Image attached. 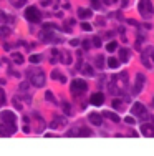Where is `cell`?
Returning a JSON list of instances; mask_svg holds the SVG:
<instances>
[{
	"label": "cell",
	"instance_id": "obj_26",
	"mask_svg": "<svg viewBox=\"0 0 154 156\" xmlns=\"http://www.w3.org/2000/svg\"><path fill=\"white\" fill-rule=\"evenodd\" d=\"M78 134H81V136H91V131H90L88 128H80Z\"/></svg>",
	"mask_w": 154,
	"mask_h": 156
},
{
	"label": "cell",
	"instance_id": "obj_31",
	"mask_svg": "<svg viewBox=\"0 0 154 156\" xmlns=\"http://www.w3.org/2000/svg\"><path fill=\"white\" fill-rule=\"evenodd\" d=\"M3 103H5V93H3L2 86H0V106H2Z\"/></svg>",
	"mask_w": 154,
	"mask_h": 156
},
{
	"label": "cell",
	"instance_id": "obj_38",
	"mask_svg": "<svg viewBox=\"0 0 154 156\" xmlns=\"http://www.w3.org/2000/svg\"><path fill=\"white\" fill-rule=\"evenodd\" d=\"M128 23H129V25H133V27H139V23L136 22V20H128Z\"/></svg>",
	"mask_w": 154,
	"mask_h": 156
},
{
	"label": "cell",
	"instance_id": "obj_43",
	"mask_svg": "<svg viewBox=\"0 0 154 156\" xmlns=\"http://www.w3.org/2000/svg\"><path fill=\"white\" fill-rule=\"evenodd\" d=\"M152 105H154V98H152Z\"/></svg>",
	"mask_w": 154,
	"mask_h": 156
},
{
	"label": "cell",
	"instance_id": "obj_3",
	"mask_svg": "<svg viewBox=\"0 0 154 156\" xmlns=\"http://www.w3.org/2000/svg\"><path fill=\"white\" fill-rule=\"evenodd\" d=\"M139 13H141V17H144V19H151L152 15V3L151 0H139Z\"/></svg>",
	"mask_w": 154,
	"mask_h": 156
},
{
	"label": "cell",
	"instance_id": "obj_40",
	"mask_svg": "<svg viewBox=\"0 0 154 156\" xmlns=\"http://www.w3.org/2000/svg\"><path fill=\"white\" fill-rule=\"evenodd\" d=\"M50 3H51V0H41V5L43 7H48Z\"/></svg>",
	"mask_w": 154,
	"mask_h": 156
},
{
	"label": "cell",
	"instance_id": "obj_27",
	"mask_svg": "<svg viewBox=\"0 0 154 156\" xmlns=\"http://www.w3.org/2000/svg\"><path fill=\"white\" fill-rule=\"evenodd\" d=\"M91 43H93V47H96V48L101 47V38L100 37H94L93 40H91Z\"/></svg>",
	"mask_w": 154,
	"mask_h": 156
},
{
	"label": "cell",
	"instance_id": "obj_15",
	"mask_svg": "<svg viewBox=\"0 0 154 156\" xmlns=\"http://www.w3.org/2000/svg\"><path fill=\"white\" fill-rule=\"evenodd\" d=\"M83 75H86V76H94V72H93V66L91 65H88V63H85L83 65Z\"/></svg>",
	"mask_w": 154,
	"mask_h": 156
},
{
	"label": "cell",
	"instance_id": "obj_32",
	"mask_svg": "<svg viewBox=\"0 0 154 156\" xmlns=\"http://www.w3.org/2000/svg\"><path fill=\"white\" fill-rule=\"evenodd\" d=\"M81 30L90 32V30H91V25H90V23H86V22H83V23H81Z\"/></svg>",
	"mask_w": 154,
	"mask_h": 156
},
{
	"label": "cell",
	"instance_id": "obj_20",
	"mask_svg": "<svg viewBox=\"0 0 154 156\" xmlns=\"http://www.w3.org/2000/svg\"><path fill=\"white\" fill-rule=\"evenodd\" d=\"M94 65H96V68H103L104 66V58L101 55H98L96 60H94Z\"/></svg>",
	"mask_w": 154,
	"mask_h": 156
},
{
	"label": "cell",
	"instance_id": "obj_4",
	"mask_svg": "<svg viewBox=\"0 0 154 156\" xmlns=\"http://www.w3.org/2000/svg\"><path fill=\"white\" fill-rule=\"evenodd\" d=\"M70 88H71V93H73V95H80V93H83V91H86L88 83H86L85 80L75 78V80L71 81V85H70Z\"/></svg>",
	"mask_w": 154,
	"mask_h": 156
},
{
	"label": "cell",
	"instance_id": "obj_2",
	"mask_svg": "<svg viewBox=\"0 0 154 156\" xmlns=\"http://www.w3.org/2000/svg\"><path fill=\"white\" fill-rule=\"evenodd\" d=\"M131 113H133V116H138V118H143V120L149 118L148 110H146V106L143 105L141 101H136V103H133V106H131Z\"/></svg>",
	"mask_w": 154,
	"mask_h": 156
},
{
	"label": "cell",
	"instance_id": "obj_39",
	"mask_svg": "<svg viewBox=\"0 0 154 156\" xmlns=\"http://www.w3.org/2000/svg\"><path fill=\"white\" fill-rule=\"evenodd\" d=\"M70 45H71V47H78V45H80V42L75 38V40H71V42H70Z\"/></svg>",
	"mask_w": 154,
	"mask_h": 156
},
{
	"label": "cell",
	"instance_id": "obj_18",
	"mask_svg": "<svg viewBox=\"0 0 154 156\" xmlns=\"http://www.w3.org/2000/svg\"><path fill=\"white\" fill-rule=\"evenodd\" d=\"M141 63L146 66V68H152V63L148 60V55H146V53H141Z\"/></svg>",
	"mask_w": 154,
	"mask_h": 156
},
{
	"label": "cell",
	"instance_id": "obj_11",
	"mask_svg": "<svg viewBox=\"0 0 154 156\" xmlns=\"http://www.w3.org/2000/svg\"><path fill=\"white\" fill-rule=\"evenodd\" d=\"M60 55H61L60 62L63 63V65H71V62H73V58H71V53H70V52H65V50H63V52L60 53Z\"/></svg>",
	"mask_w": 154,
	"mask_h": 156
},
{
	"label": "cell",
	"instance_id": "obj_41",
	"mask_svg": "<svg viewBox=\"0 0 154 156\" xmlns=\"http://www.w3.org/2000/svg\"><path fill=\"white\" fill-rule=\"evenodd\" d=\"M128 5H129V0H121V7H123V8L128 7Z\"/></svg>",
	"mask_w": 154,
	"mask_h": 156
},
{
	"label": "cell",
	"instance_id": "obj_13",
	"mask_svg": "<svg viewBox=\"0 0 154 156\" xmlns=\"http://www.w3.org/2000/svg\"><path fill=\"white\" fill-rule=\"evenodd\" d=\"M78 17L83 20H86V19H90V17H93V12L90 8H78Z\"/></svg>",
	"mask_w": 154,
	"mask_h": 156
},
{
	"label": "cell",
	"instance_id": "obj_9",
	"mask_svg": "<svg viewBox=\"0 0 154 156\" xmlns=\"http://www.w3.org/2000/svg\"><path fill=\"white\" fill-rule=\"evenodd\" d=\"M88 120H90V123H93L94 126H101V125H103V116L98 115V113H90Z\"/></svg>",
	"mask_w": 154,
	"mask_h": 156
},
{
	"label": "cell",
	"instance_id": "obj_5",
	"mask_svg": "<svg viewBox=\"0 0 154 156\" xmlns=\"http://www.w3.org/2000/svg\"><path fill=\"white\" fill-rule=\"evenodd\" d=\"M25 19L28 20V22H31V23L40 22V19H41L40 10H38L37 7H28V8L25 10Z\"/></svg>",
	"mask_w": 154,
	"mask_h": 156
},
{
	"label": "cell",
	"instance_id": "obj_30",
	"mask_svg": "<svg viewBox=\"0 0 154 156\" xmlns=\"http://www.w3.org/2000/svg\"><path fill=\"white\" fill-rule=\"evenodd\" d=\"M111 105H113V108H121V106H123V101L121 100H113Z\"/></svg>",
	"mask_w": 154,
	"mask_h": 156
},
{
	"label": "cell",
	"instance_id": "obj_12",
	"mask_svg": "<svg viewBox=\"0 0 154 156\" xmlns=\"http://www.w3.org/2000/svg\"><path fill=\"white\" fill-rule=\"evenodd\" d=\"M118 55H120V62H129V55H131V53H129V50L128 48H120V50H118Z\"/></svg>",
	"mask_w": 154,
	"mask_h": 156
},
{
	"label": "cell",
	"instance_id": "obj_16",
	"mask_svg": "<svg viewBox=\"0 0 154 156\" xmlns=\"http://www.w3.org/2000/svg\"><path fill=\"white\" fill-rule=\"evenodd\" d=\"M12 60L17 63V65H23V62H25L23 55H22V53H18V52H17V53H13V55H12Z\"/></svg>",
	"mask_w": 154,
	"mask_h": 156
},
{
	"label": "cell",
	"instance_id": "obj_10",
	"mask_svg": "<svg viewBox=\"0 0 154 156\" xmlns=\"http://www.w3.org/2000/svg\"><path fill=\"white\" fill-rule=\"evenodd\" d=\"M141 133L144 136H154V126L149 123H144V125H141Z\"/></svg>",
	"mask_w": 154,
	"mask_h": 156
},
{
	"label": "cell",
	"instance_id": "obj_29",
	"mask_svg": "<svg viewBox=\"0 0 154 156\" xmlns=\"http://www.w3.org/2000/svg\"><path fill=\"white\" fill-rule=\"evenodd\" d=\"M63 110H65V113H66V115H71V106H70L68 103H63Z\"/></svg>",
	"mask_w": 154,
	"mask_h": 156
},
{
	"label": "cell",
	"instance_id": "obj_19",
	"mask_svg": "<svg viewBox=\"0 0 154 156\" xmlns=\"http://www.w3.org/2000/svg\"><path fill=\"white\" fill-rule=\"evenodd\" d=\"M12 33V30H10L7 25H3V27H0V38H5V37H8V35Z\"/></svg>",
	"mask_w": 154,
	"mask_h": 156
},
{
	"label": "cell",
	"instance_id": "obj_25",
	"mask_svg": "<svg viewBox=\"0 0 154 156\" xmlns=\"http://www.w3.org/2000/svg\"><path fill=\"white\" fill-rule=\"evenodd\" d=\"M144 53H146V55H149V58H151L152 63H154V48H152V47H146Z\"/></svg>",
	"mask_w": 154,
	"mask_h": 156
},
{
	"label": "cell",
	"instance_id": "obj_23",
	"mask_svg": "<svg viewBox=\"0 0 154 156\" xmlns=\"http://www.w3.org/2000/svg\"><path fill=\"white\" fill-rule=\"evenodd\" d=\"M51 78H53V80H60L61 83H66V78L63 76V75H60L58 72H53V73H51Z\"/></svg>",
	"mask_w": 154,
	"mask_h": 156
},
{
	"label": "cell",
	"instance_id": "obj_36",
	"mask_svg": "<svg viewBox=\"0 0 154 156\" xmlns=\"http://www.w3.org/2000/svg\"><path fill=\"white\" fill-rule=\"evenodd\" d=\"M90 43H91L90 40H85V42H83V47H85V50H90V47H91Z\"/></svg>",
	"mask_w": 154,
	"mask_h": 156
},
{
	"label": "cell",
	"instance_id": "obj_7",
	"mask_svg": "<svg viewBox=\"0 0 154 156\" xmlns=\"http://www.w3.org/2000/svg\"><path fill=\"white\" fill-rule=\"evenodd\" d=\"M144 83H146V76L141 75V73H138V75H136V83H134V95H138L139 91L144 88Z\"/></svg>",
	"mask_w": 154,
	"mask_h": 156
},
{
	"label": "cell",
	"instance_id": "obj_17",
	"mask_svg": "<svg viewBox=\"0 0 154 156\" xmlns=\"http://www.w3.org/2000/svg\"><path fill=\"white\" fill-rule=\"evenodd\" d=\"M120 58H114V56H111L110 60H108V66H110V68H118V66H120Z\"/></svg>",
	"mask_w": 154,
	"mask_h": 156
},
{
	"label": "cell",
	"instance_id": "obj_1",
	"mask_svg": "<svg viewBox=\"0 0 154 156\" xmlns=\"http://www.w3.org/2000/svg\"><path fill=\"white\" fill-rule=\"evenodd\" d=\"M113 83L118 88V93H124L128 90V73H118L116 76H113Z\"/></svg>",
	"mask_w": 154,
	"mask_h": 156
},
{
	"label": "cell",
	"instance_id": "obj_8",
	"mask_svg": "<svg viewBox=\"0 0 154 156\" xmlns=\"http://www.w3.org/2000/svg\"><path fill=\"white\" fill-rule=\"evenodd\" d=\"M90 103L94 106H101L104 103V95L103 93H93L91 98H90Z\"/></svg>",
	"mask_w": 154,
	"mask_h": 156
},
{
	"label": "cell",
	"instance_id": "obj_6",
	"mask_svg": "<svg viewBox=\"0 0 154 156\" xmlns=\"http://www.w3.org/2000/svg\"><path fill=\"white\" fill-rule=\"evenodd\" d=\"M30 81L35 85V86H43V85H45V75H43V72L33 73V75L30 76Z\"/></svg>",
	"mask_w": 154,
	"mask_h": 156
},
{
	"label": "cell",
	"instance_id": "obj_22",
	"mask_svg": "<svg viewBox=\"0 0 154 156\" xmlns=\"http://www.w3.org/2000/svg\"><path fill=\"white\" fill-rule=\"evenodd\" d=\"M28 62H31V63H40V62H41V55H37V53H33V55L28 56Z\"/></svg>",
	"mask_w": 154,
	"mask_h": 156
},
{
	"label": "cell",
	"instance_id": "obj_24",
	"mask_svg": "<svg viewBox=\"0 0 154 156\" xmlns=\"http://www.w3.org/2000/svg\"><path fill=\"white\" fill-rule=\"evenodd\" d=\"M12 2V5L13 7H17V8H20V7H23L27 3V0H10Z\"/></svg>",
	"mask_w": 154,
	"mask_h": 156
},
{
	"label": "cell",
	"instance_id": "obj_42",
	"mask_svg": "<svg viewBox=\"0 0 154 156\" xmlns=\"http://www.w3.org/2000/svg\"><path fill=\"white\" fill-rule=\"evenodd\" d=\"M27 88H28V85H27V83H22V85H20V90H22V91H25Z\"/></svg>",
	"mask_w": 154,
	"mask_h": 156
},
{
	"label": "cell",
	"instance_id": "obj_35",
	"mask_svg": "<svg viewBox=\"0 0 154 156\" xmlns=\"http://www.w3.org/2000/svg\"><path fill=\"white\" fill-rule=\"evenodd\" d=\"M91 7L93 8H100V0H91Z\"/></svg>",
	"mask_w": 154,
	"mask_h": 156
},
{
	"label": "cell",
	"instance_id": "obj_33",
	"mask_svg": "<svg viewBox=\"0 0 154 156\" xmlns=\"http://www.w3.org/2000/svg\"><path fill=\"white\" fill-rule=\"evenodd\" d=\"M124 123H128V125H134V118H133V116H126Z\"/></svg>",
	"mask_w": 154,
	"mask_h": 156
},
{
	"label": "cell",
	"instance_id": "obj_34",
	"mask_svg": "<svg viewBox=\"0 0 154 156\" xmlns=\"http://www.w3.org/2000/svg\"><path fill=\"white\" fill-rule=\"evenodd\" d=\"M45 97H47V100H48V101H55L53 93H51V91H47V95H45Z\"/></svg>",
	"mask_w": 154,
	"mask_h": 156
},
{
	"label": "cell",
	"instance_id": "obj_37",
	"mask_svg": "<svg viewBox=\"0 0 154 156\" xmlns=\"http://www.w3.org/2000/svg\"><path fill=\"white\" fill-rule=\"evenodd\" d=\"M13 105H15V106H17V108H18V110H22V103H20L18 100H15V98H13Z\"/></svg>",
	"mask_w": 154,
	"mask_h": 156
},
{
	"label": "cell",
	"instance_id": "obj_28",
	"mask_svg": "<svg viewBox=\"0 0 154 156\" xmlns=\"http://www.w3.org/2000/svg\"><path fill=\"white\" fill-rule=\"evenodd\" d=\"M57 2L60 3L63 8H70V2H68V0H57Z\"/></svg>",
	"mask_w": 154,
	"mask_h": 156
},
{
	"label": "cell",
	"instance_id": "obj_14",
	"mask_svg": "<svg viewBox=\"0 0 154 156\" xmlns=\"http://www.w3.org/2000/svg\"><path fill=\"white\" fill-rule=\"evenodd\" d=\"M103 116H104V118H108V120H111V121H114V123H120L121 121V118L116 115V113H113V111H104Z\"/></svg>",
	"mask_w": 154,
	"mask_h": 156
},
{
	"label": "cell",
	"instance_id": "obj_21",
	"mask_svg": "<svg viewBox=\"0 0 154 156\" xmlns=\"http://www.w3.org/2000/svg\"><path fill=\"white\" fill-rule=\"evenodd\" d=\"M106 50L110 52V53L116 52V50H118V43H116V42H110V43L106 45Z\"/></svg>",
	"mask_w": 154,
	"mask_h": 156
}]
</instances>
